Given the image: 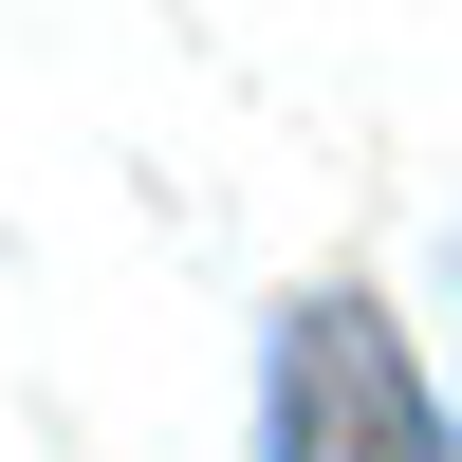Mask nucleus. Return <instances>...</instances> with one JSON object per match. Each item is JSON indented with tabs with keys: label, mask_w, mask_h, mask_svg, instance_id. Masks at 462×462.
Returning a JSON list of instances; mask_svg holds the SVG:
<instances>
[{
	"label": "nucleus",
	"mask_w": 462,
	"mask_h": 462,
	"mask_svg": "<svg viewBox=\"0 0 462 462\" xmlns=\"http://www.w3.org/2000/svg\"><path fill=\"white\" fill-rule=\"evenodd\" d=\"M296 462H444L426 407H407V370H389V333H370L352 296L296 315Z\"/></svg>",
	"instance_id": "obj_1"
}]
</instances>
